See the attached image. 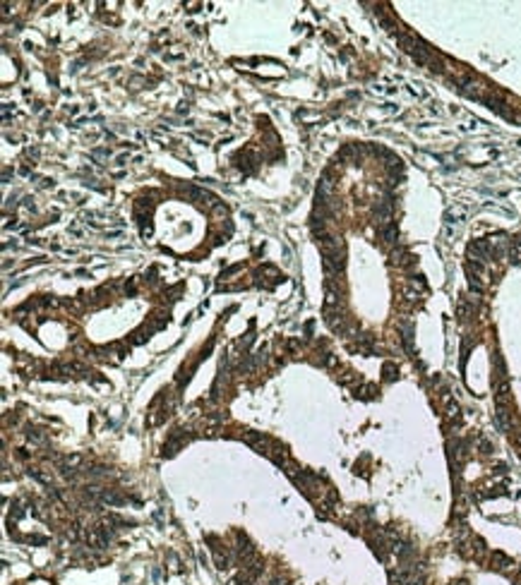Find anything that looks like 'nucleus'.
I'll return each mask as SVG.
<instances>
[{"instance_id":"obj_1","label":"nucleus","mask_w":521,"mask_h":585,"mask_svg":"<svg viewBox=\"0 0 521 585\" xmlns=\"http://www.w3.org/2000/svg\"><path fill=\"white\" fill-rule=\"evenodd\" d=\"M394 372H397V367H394L392 362L384 365V377H387V379H394Z\"/></svg>"},{"instance_id":"obj_2","label":"nucleus","mask_w":521,"mask_h":585,"mask_svg":"<svg viewBox=\"0 0 521 585\" xmlns=\"http://www.w3.org/2000/svg\"><path fill=\"white\" fill-rule=\"evenodd\" d=\"M188 110H190V106H188V103H180V108H178V113H188Z\"/></svg>"},{"instance_id":"obj_3","label":"nucleus","mask_w":521,"mask_h":585,"mask_svg":"<svg viewBox=\"0 0 521 585\" xmlns=\"http://www.w3.org/2000/svg\"><path fill=\"white\" fill-rule=\"evenodd\" d=\"M272 585H286V583H284V581H274V583H272Z\"/></svg>"}]
</instances>
